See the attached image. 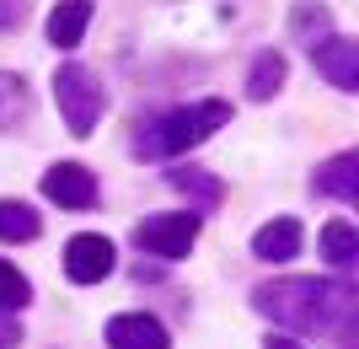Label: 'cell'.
Here are the masks:
<instances>
[{
  "label": "cell",
  "instance_id": "1",
  "mask_svg": "<svg viewBox=\"0 0 359 349\" xmlns=\"http://www.w3.org/2000/svg\"><path fill=\"white\" fill-rule=\"evenodd\" d=\"M252 306L290 334H332L338 322H354V290L332 279H269L252 290Z\"/></svg>",
  "mask_w": 359,
  "mask_h": 349
},
{
  "label": "cell",
  "instance_id": "2",
  "mask_svg": "<svg viewBox=\"0 0 359 349\" xmlns=\"http://www.w3.org/2000/svg\"><path fill=\"white\" fill-rule=\"evenodd\" d=\"M225 124H231V103L172 107V113H161V119H150L145 129H140L135 156H145V162H166V156H177V151L204 145V140H210L215 129H225Z\"/></svg>",
  "mask_w": 359,
  "mask_h": 349
},
{
  "label": "cell",
  "instance_id": "3",
  "mask_svg": "<svg viewBox=\"0 0 359 349\" xmlns=\"http://www.w3.org/2000/svg\"><path fill=\"white\" fill-rule=\"evenodd\" d=\"M54 97H60V113L70 124V135H91L97 129V119H102V86L91 81V70L60 65L54 70Z\"/></svg>",
  "mask_w": 359,
  "mask_h": 349
},
{
  "label": "cell",
  "instance_id": "4",
  "mask_svg": "<svg viewBox=\"0 0 359 349\" xmlns=\"http://www.w3.org/2000/svg\"><path fill=\"white\" fill-rule=\"evenodd\" d=\"M135 242L156 258H188L198 242V215H150L135 226Z\"/></svg>",
  "mask_w": 359,
  "mask_h": 349
},
{
  "label": "cell",
  "instance_id": "5",
  "mask_svg": "<svg viewBox=\"0 0 359 349\" xmlns=\"http://www.w3.org/2000/svg\"><path fill=\"white\" fill-rule=\"evenodd\" d=\"M113 242L107 237H97V231H86V237H70L65 242V274H70L75 285H97V279H107L113 274Z\"/></svg>",
  "mask_w": 359,
  "mask_h": 349
},
{
  "label": "cell",
  "instance_id": "6",
  "mask_svg": "<svg viewBox=\"0 0 359 349\" xmlns=\"http://www.w3.org/2000/svg\"><path fill=\"white\" fill-rule=\"evenodd\" d=\"M43 194L54 199V204H65V210H91V204H97V178H91V167H81V162H54V167L43 172Z\"/></svg>",
  "mask_w": 359,
  "mask_h": 349
},
{
  "label": "cell",
  "instance_id": "7",
  "mask_svg": "<svg viewBox=\"0 0 359 349\" xmlns=\"http://www.w3.org/2000/svg\"><path fill=\"white\" fill-rule=\"evenodd\" d=\"M311 60H316V70H322L338 91H354L359 86V54H354L348 38H316V44H311Z\"/></svg>",
  "mask_w": 359,
  "mask_h": 349
},
{
  "label": "cell",
  "instance_id": "8",
  "mask_svg": "<svg viewBox=\"0 0 359 349\" xmlns=\"http://www.w3.org/2000/svg\"><path fill=\"white\" fill-rule=\"evenodd\" d=\"M107 349H172L166 328L145 312H123V317L107 322Z\"/></svg>",
  "mask_w": 359,
  "mask_h": 349
},
{
  "label": "cell",
  "instance_id": "9",
  "mask_svg": "<svg viewBox=\"0 0 359 349\" xmlns=\"http://www.w3.org/2000/svg\"><path fill=\"white\" fill-rule=\"evenodd\" d=\"M300 242H306V231H300L295 215H279V220H269V226H257L252 237V253L263 263H290L300 253Z\"/></svg>",
  "mask_w": 359,
  "mask_h": 349
},
{
  "label": "cell",
  "instance_id": "10",
  "mask_svg": "<svg viewBox=\"0 0 359 349\" xmlns=\"http://www.w3.org/2000/svg\"><path fill=\"white\" fill-rule=\"evenodd\" d=\"M91 27V0H60L48 16V44L54 48H75Z\"/></svg>",
  "mask_w": 359,
  "mask_h": 349
},
{
  "label": "cell",
  "instance_id": "11",
  "mask_svg": "<svg viewBox=\"0 0 359 349\" xmlns=\"http://www.w3.org/2000/svg\"><path fill=\"white\" fill-rule=\"evenodd\" d=\"M359 156L344 151V156H332V162H322V172H316V194H327V199H344V204H354L359 199Z\"/></svg>",
  "mask_w": 359,
  "mask_h": 349
},
{
  "label": "cell",
  "instance_id": "12",
  "mask_svg": "<svg viewBox=\"0 0 359 349\" xmlns=\"http://www.w3.org/2000/svg\"><path fill=\"white\" fill-rule=\"evenodd\" d=\"M43 231V215L22 199H0V242H32Z\"/></svg>",
  "mask_w": 359,
  "mask_h": 349
},
{
  "label": "cell",
  "instance_id": "13",
  "mask_svg": "<svg viewBox=\"0 0 359 349\" xmlns=\"http://www.w3.org/2000/svg\"><path fill=\"white\" fill-rule=\"evenodd\" d=\"M279 86H285V54H279V48H263L252 60V70H247V91H252L257 103H269Z\"/></svg>",
  "mask_w": 359,
  "mask_h": 349
},
{
  "label": "cell",
  "instance_id": "14",
  "mask_svg": "<svg viewBox=\"0 0 359 349\" xmlns=\"http://www.w3.org/2000/svg\"><path fill=\"white\" fill-rule=\"evenodd\" d=\"M322 258H327L332 269L354 274V226H348V220H332V226L322 231Z\"/></svg>",
  "mask_w": 359,
  "mask_h": 349
},
{
  "label": "cell",
  "instance_id": "15",
  "mask_svg": "<svg viewBox=\"0 0 359 349\" xmlns=\"http://www.w3.org/2000/svg\"><path fill=\"white\" fill-rule=\"evenodd\" d=\"M172 188H182L188 199H198V204H220V178H210L204 167H172Z\"/></svg>",
  "mask_w": 359,
  "mask_h": 349
},
{
  "label": "cell",
  "instance_id": "16",
  "mask_svg": "<svg viewBox=\"0 0 359 349\" xmlns=\"http://www.w3.org/2000/svg\"><path fill=\"white\" fill-rule=\"evenodd\" d=\"M32 107V91L22 86V76H0V129L6 124H22Z\"/></svg>",
  "mask_w": 359,
  "mask_h": 349
},
{
  "label": "cell",
  "instance_id": "17",
  "mask_svg": "<svg viewBox=\"0 0 359 349\" xmlns=\"http://www.w3.org/2000/svg\"><path fill=\"white\" fill-rule=\"evenodd\" d=\"M27 301H32V285L11 269V263H0V312H22Z\"/></svg>",
  "mask_w": 359,
  "mask_h": 349
},
{
  "label": "cell",
  "instance_id": "18",
  "mask_svg": "<svg viewBox=\"0 0 359 349\" xmlns=\"http://www.w3.org/2000/svg\"><path fill=\"white\" fill-rule=\"evenodd\" d=\"M16 16H22V0H0V27H11Z\"/></svg>",
  "mask_w": 359,
  "mask_h": 349
},
{
  "label": "cell",
  "instance_id": "19",
  "mask_svg": "<svg viewBox=\"0 0 359 349\" xmlns=\"http://www.w3.org/2000/svg\"><path fill=\"white\" fill-rule=\"evenodd\" d=\"M263 349H300L290 334H273V338H263Z\"/></svg>",
  "mask_w": 359,
  "mask_h": 349
},
{
  "label": "cell",
  "instance_id": "20",
  "mask_svg": "<svg viewBox=\"0 0 359 349\" xmlns=\"http://www.w3.org/2000/svg\"><path fill=\"white\" fill-rule=\"evenodd\" d=\"M16 344V328H11V322H0V349H11Z\"/></svg>",
  "mask_w": 359,
  "mask_h": 349
}]
</instances>
